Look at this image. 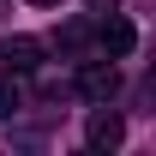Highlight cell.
Wrapping results in <instances>:
<instances>
[{"label": "cell", "mask_w": 156, "mask_h": 156, "mask_svg": "<svg viewBox=\"0 0 156 156\" xmlns=\"http://www.w3.org/2000/svg\"><path fill=\"white\" fill-rule=\"evenodd\" d=\"M72 90L84 102H102V108H108V102L120 96V66H114V60H84L78 78H72Z\"/></svg>", "instance_id": "6da1fadb"}, {"label": "cell", "mask_w": 156, "mask_h": 156, "mask_svg": "<svg viewBox=\"0 0 156 156\" xmlns=\"http://www.w3.org/2000/svg\"><path fill=\"white\" fill-rule=\"evenodd\" d=\"M96 48H102V54H114V60L138 48V30H132L126 18H120L114 6H108V12H102V24H96Z\"/></svg>", "instance_id": "7a4b0ae2"}, {"label": "cell", "mask_w": 156, "mask_h": 156, "mask_svg": "<svg viewBox=\"0 0 156 156\" xmlns=\"http://www.w3.org/2000/svg\"><path fill=\"white\" fill-rule=\"evenodd\" d=\"M36 66H42L36 36H0V72H36Z\"/></svg>", "instance_id": "3957f363"}, {"label": "cell", "mask_w": 156, "mask_h": 156, "mask_svg": "<svg viewBox=\"0 0 156 156\" xmlns=\"http://www.w3.org/2000/svg\"><path fill=\"white\" fill-rule=\"evenodd\" d=\"M84 138H90V150H114L120 138H126V120H120V114H90Z\"/></svg>", "instance_id": "277c9868"}, {"label": "cell", "mask_w": 156, "mask_h": 156, "mask_svg": "<svg viewBox=\"0 0 156 156\" xmlns=\"http://www.w3.org/2000/svg\"><path fill=\"white\" fill-rule=\"evenodd\" d=\"M54 42H60V54H84V48L96 42V30H90V24H78V18H72V24H60V36H54Z\"/></svg>", "instance_id": "5b68a950"}, {"label": "cell", "mask_w": 156, "mask_h": 156, "mask_svg": "<svg viewBox=\"0 0 156 156\" xmlns=\"http://www.w3.org/2000/svg\"><path fill=\"white\" fill-rule=\"evenodd\" d=\"M18 114V84H12V72H0V120Z\"/></svg>", "instance_id": "8992f818"}, {"label": "cell", "mask_w": 156, "mask_h": 156, "mask_svg": "<svg viewBox=\"0 0 156 156\" xmlns=\"http://www.w3.org/2000/svg\"><path fill=\"white\" fill-rule=\"evenodd\" d=\"M84 6H90V12H108V6H120V0H84Z\"/></svg>", "instance_id": "52a82bcc"}, {"label": "cell", "mask_w": 156, "mask_h": 156, "mask_svg": "<svg viewBox=\"0 0 156 156\" xmlns=\"http://www.w3.org/2000/svg\"><path fill=\"white\" fill-rule=\"evenodd\" d=\"M30 6H60V0H30Z\"/></svg>", "instance_id": "ba28073f"}, {"label": "cell", "mask_w": 156, "mask_h": 156, "mask_svg": "<svg viewBox=\"0 0 156 156\" xmlns=\"http://www.w3.org/2000/svg\"><path fill=\"white\" fill-rule=\"evenodd\" d=\"M0 12H6V0H0Z\"/></svg>", "instance_id": "9c48e42d"}]
</instances>
